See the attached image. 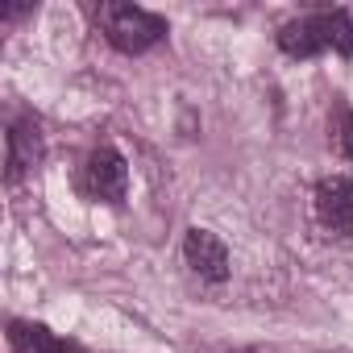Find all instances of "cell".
I'll return each mask as SVG.
<instances>
[{"label": "cell", "instance_id": "6da1fadb", "mask_svg": "<svg viewBox=\"0 0 353 353\" xmlns=\"http://www.w3.org/2000/svg\"><path fill=\"white\" fill-rule=\"evenodd\" d=\"M92 17H96L104 42L121 54H145L158 42H166V34H170L166 17H158L150 9H137V5H121V0H100V5H92Z\"/></svg>", "mask_w": 353, "mask_h": 353}, {"label": "cell", "instance_id": "7a4b0ae2", "mask_svg": "<svg viewBox=\"0 0 353 353\" xmlns=\"http://www.w3.org/2000/svg\"><path fill=\"white\" fill-rule=\"evenodd\" d=\"M279 50L291 54V59H312V54H324V50H336V54H353V17L349 9H328V13H307V17H295L279 30Z\"/></svg>", "mask_w": 353, "mask_h": 353}, {"label": "cell", "instance_id": "3957f363", "mask_svg": "<svg viewBox=\"0 0 353 353\" xmlns=\"http://www.w3.org/2000/svg\"><path fill=\"white\" fill-rule=\"evenodd\" d=\"M79 192L96 204H125L129 166H125V154L117 145H100V150L88 154V162L79 170Z\"/></svg>", "mask_w": 353, "mask_h": 353}, {"label": "cell", "instance_id": "277c9868", "mask_svg": "<svg viewBox=\"0 0 353 353\" xmlns=\"http://www.w3.org/2000/svg\"><path fill=\"white\" fill-rule=\"evenodd\" d=\"M316 221L324 233L332 237H349L353 233V179L349 174H328L316 183Z\"/></svg>", "mask_w": 353, "mask_h": 353}, {"label": "cell", "instance_id": "5b68a950", "mask_svg": "<svg viewBox=\"0 0 353 353\" xmlns=\"http://www.w3.org/2000/svg\"><path fill=\"white\" fill-rule=\"evenodd\" d=\"M42 162V129L34 117L9 121L5 133V183H21L26 174Z\"/></svg>", "mask_w": 353, "mask_h": 353}, {"label": "cell", "instance_id": "8992f818", "mask_svg": "<svg viewBox=\"0 0 353 353\" xmlns=\"http://www.w3.org/2000/svg\"><path fill=\"white\" fill-rule=\"evenodd\" d=\"M183 258H188V266H192L200 279H208V283H225V279H229V245H225L216 233H208V229H188V237H183Z\"/></svg>", "mask_w": 353, "mask_h": 353}, {"label": "cell", "instance_id": "52a82bcc", "mask_svg": "<svg viewBox=\"0 0 353 353\" xmlns=\"http://www.w3.org/2000/svg\"><path fill=\"white\" fill-rule=\"evenodd\" d=\"M9 349L13 353H88L79 341L59 336L46 324H30V320H9Z\"/></svg>", "mask_w": 353, "mask_h": 353}, {"label": "cell", "instance_id": "ba28073f", "mask_svg": "<svg viewBox=\"0 0 353 353\" xmlns=\"http://www.w3.org/2000/svg\"><path fill=\"white\" fill-rule=\"evenodd\" d=\"M336 145H341V154L345 158H353V117H349V108L345 104H336Z\"/></svg>", "mask_w": 353, "mask_h": 353}, {"label": "cell", "instance_id": "9c48e42d", "mask_svg": "<svg viewBox=\"0 0 353 353\" xmlns=\"http://www.w3.org/2000/svg\"><path fill=\"white\" fill-rule=\"evenodd\" d=\"M30 13H34V5H5V9H0V21H21Z\"/></svg>", "mask_w": 353, "mask_h": 353}]
</instances>
